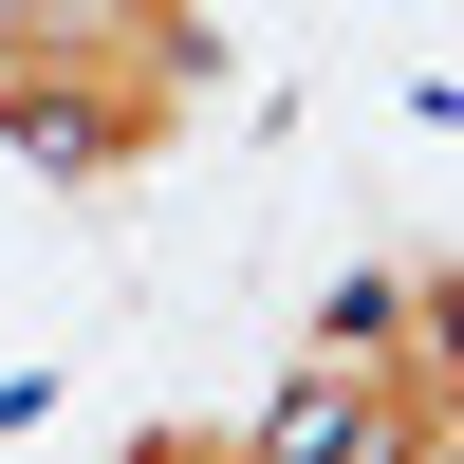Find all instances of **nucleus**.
<instances>
[{
	"mask_svg": "<svg viewBox=\"0 0 464 464\" xmlns=\"http://www.w3.org/2000/svg\"><path fill=\"white\" fill-rule=\"evenodd\" d=\"M111 464H242V428H130Z\"/></svg>",
	"mask_w": 464,
	"mask_h": 464,
	"instance_id": "obj_2",
	"label": "nucleus"
},
{
	"mask_svg": "<svg viewBox=\"0 0 464 464\" xmlns=\"http://www.w3.org/2000/svg\"><path fill=\"white\" fill-rule=\"evenodd\" d=\"M223 93L205 19H149V0H74V19H0V149L56 186H111L149 149H186V111Z\"/></svg>",
	"mask_w": 464,
	"mask_h": 464,
	"instance_id": "obj_1",
	"label": "nucleus"
}]
</instances>
